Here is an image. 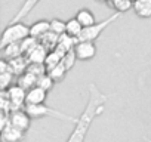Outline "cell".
Instances as JSON below:
<instances>
[{
	"label": "cell",
	"mask_w": 151,
	"mask_h": 142,
	"mask_svg": "<svg viewBox=\"0 0 151 142\" xmlns=\"http://www.w3.org/2000/svg\"><path fill=\"white\" fill-rule=\"evenodd\" d=\"M88 95L89 96H88L86 107H85L83 113L79 115V120L74 123V129L65 142H85L91 126L105 111V104L108 101V95L102 93L98 89V86H95V83H91L88 86Z\"/></svg>",
	"instance_id": "obj_1"
},
{
	"label": "cell",
	"mask_w": 151,
	"mask_h": 142,
	"mask_svg": "<svg viewBox=\"0 0 151 142\" xmlns=\"http://www.w3.org/2000/svg\"><path fill=\"white\" fill-rule=\"evenodd\" d=\"M28 36H30V27L25 22H22V21L9 22L2 33L0 49H3V47H6L8 44H12V43H21Z\"/></svg>",
	"instance_id": "obj_2"
},
{
	"label": "cell",
	"mask_w": 151,
	"mask_h": 142,
	"mask_svg": "<svg viewBox=\"0 0 151 142\" xmlns=\"http://www.w3.org/2000/svg\"><path fill=\"white\" fill-rule=\"evenodd\" d=\"M25 111L30 114L31 118H45V117H50V118H58V120H64L68 123H76L79 120V117H73L70 114H65L59 110H55L52 107H47L46 104H39V105H25Z\"/></svg>",
	"instance_id": "obj_3"
},
{
	"label": "cell",
	"mask_w": 151,
	"mask_h": 142,
	"mask_svg": "<svg viewBox=\"0 0 151 142\" xmlns=\"http://www.w3.org/2000/svg\"><path fill=\"white\" fill-rule=\"evenodd\" d=\"M120 14L122 12H114L107 19H104L101 22H96V24H93L91 27H85L82 34H80V37H79V42H96L99 39V36L102 34V31L120 18Z\"/></svg>",
	"instance_id": "obj_4"
},
{
	"label": "cell",
	"mask_w": 151,
	"mask_h": 142,
	"mask_svg": "<svg viewBox=\"0 0 151 142\" xmlns=\"http://www.w3.org/2000/svg\"><path fill=\"white\" fill-rule=\"evenodd\" d=\"M6 92H8L11 105H12V111L25 108V105H27V102H25V99H27V90L24 87H21L19 85H14Z\"/></svg>",
	"instance_id": "obj_5"
},
{
	"label": "cell",
	"mask_w": 151,
	"mask_h": 142,
	"mask_svg": "<svg viewBox=\"0 0 151 142\" xmlns=\"http://www.w3.org/2000/svg\"><path fill=\"white\" fill-rule=\"evenodd\" d=\"M9 118H11V124L15 126L17 129L22 130V132H27V130L30 129L31 120H33V118L30 117V114L25 111V108L12 111V113L9 114Z\"/></svg>",
	"instance_id": "obj_6"
},
{
	"label": "cell",
	"mask_w": 151,
	"mask_h": 142,
	"mask_svg": "<svg viewBox=\"0 0 151 142\" xmlns=\"http://www.w3.org/2000/svg\"><path fill=\"white\" fill-rule=\"evenodd\" d=\"M76 56L80 61H91L96 55V44L95 42H79L74 47Z\"/></svg>",
	"instance_id": "obj_7"
},
{
	"label": "cell",
	"mask_w": 151,
	"mask_h": 142,
	"mask_svg": "<svg viewBox=\"0 0 151 142\" xmlns=\"http://www.w3.org/2000/svg\"><path fill=\"white\" fill-rule=\"evenodd\" d=\"M24 138H25V132L17 129L11 123L0 130V139H2V142H21Z\"/></svg>",
	"instance_id": "obj_8"
},
{
	"label": "cell",
	"mask_w": 151,
	"mask_h": 142,
	"mask_svg": "<svg viewBox=\"0 0 151 142\" xmlns=\"http://www.w3.org/2000/svg\"><path fill=\"white\" fill-rule=\"evenodd\" d=\"M47 98V92L39 86H34L31 87L30 90H27V105H39V104H45Z\"/></svg>",
	"instance_id": "obj_9"
},
{
	"label": "cell",
	"mask_w": 151,
	"mask_h": 142,
	"mask_svg": "<svg viewBox=\"0 0 151 142\" xmlns=\"http://www.w3.org/2000/svg\"><path fill=\"white\" fill-rule=\"evenodd\" d=\"M9 64V71L14 74V76H22L25 71H27V67H28V59L22 55V56H18V58H14V59H9L8 61Z\"/></svg>",
	"instance_id": "obj_10"
},
{
	"label": "cell",
	"mask_w": 151,
	"mask_h": 142,
	"mask_svg": "<svg viewBox=\"0 0 151 142\" xmlns=\"http://www.w3.org/2000/svg\"><path fill=\"white\" fill-rule=\"evenodd\" d=\"M132 9L136 14V16L148 19L151 18V0H133Z\"/></svg>",
	"instance_id": "obj_11"
},
{
	"label": "cell",
	"mask_w": 151,
	"mask_h": 142,
	"mask_svg": "<svg viewBox=\"0 0 151 142\" xmlns=\"http://www.w3.org/2000/svg\"><path fill=\"white\" fill-rule=\"evenodd\" d=\"M49 31H50V21H46V19L36 21L33 25H30V36L37 40H40Z\"/></svg>",
	"instance_id": "obj_12"
},
{
	"label": "cell",
	"mask_w": 151,
	"mask_h": 142,
	"mask_svg": "<svg viewBox=\"0 0 151 142\" xmlns=\"http://www.w3.org/2000/svg\"><path fill=\"white\" fill-rule=\"evenodd\" d=\"M40 2H42V0H24V3L21 5V8L18 9V12L15 14V16H14L9 22H18V21L24 19Z\"/></svg>",
	"instance_id": "obj_13"
},
{
	"label": "cell",
	"mask_w": 151,
	"mask_h": 142,
	"mask_svg": "<svg viewBox=\"0 0 151 142\" xmlns=\"http://www.w3.org/2000/svg\"><path fill=\"white\" fill-rule=\"evenodd\" d=\"M47 49L39 42V44L28 53V55H25V58L28 59V62H36V64H45V61H46V56H47Z\"/></svg>",
	"instance_id": "obj_14"
},
{
	"label": "cell",
	"mask_w": 151,
	"mask_h": 142,
	"mask_svg": "<svg viewBox=\"0 0 151 142\" xmlns=\"http://www.w3.org/2000/svg\"><path fill=\"white\" fill-rule=\"evenodd\" d=\"M62 56H64V52L61 49H53V50H49L47 56H46V61H45V65H46V70L50 71L52 68H55L56 65H59L62 62Z\"/></svg>",
	"instance_id": "obj_15"
},
{
	"label": "cell",
	"mask_w": 151,
	"mask_h": 142,
	"mask_svg": "<svg viewBox=\"0 0 151 142\" xmlns=\"http://www.w3.org/2000/svg\"><path fill=\"white\" fill-rule=\"evenodd\" d=\"M76 19H77L83 27H91V25L96 24V18H95L93 12H92L91 9H86V8H83V9H80V11L77 12V15H76Z\"/></svg>",
	"instance_id": "obj_16"
},
{
	"label": "cell",
	"mask_w": 151,
	"mask_h": 142,
	"mask_svg": "<svg viewBox=\"0 0 151 142\" xmlns=\"http://www.w3.org/2000/svg\"><path fill=\"white\" fill-rule=\"evenodd\" d=\"M22 47H21V43H12V44H8L6 47L2 49V58L9 61V59H14V58H18V56H22Z\"/></svg>",
	"instance_id": "obj_17"
},
{
	"label": "cell",
	"mask_w": 151,
	"mask_h": 142,
	"mask_svg": "<svg viewBox=\"0 0 151 142\" xmlns=\"http://www.w3.org/2000/svg\"><path fill=\"white\" fill-rule=\"evenodd\" d=\"M37 79H39L37 76H34V74L28 73V71H25L22 76L18 77V83H17V85H19V86L24 87L25 90H30L31 87L37 86Z\"/></svg>",
	"instance_id": "obj_18"
},
{
	"label": "cell",
	"mask_w": 151,
	"mask_h": 142,
	"mask_svg": "<svg viewBox=\"0 0 151 142\" xmlns=\"http://www.w3.org/2000/svg\"><path fill=\"white\" fill-rule=\"evenodd\" d=\"M83 25L76 19V18H71V19H68L67 21V33L65 34H68V36H71V37H76V39H79L80 37V34H82V31H83Z\"/></svg>",
	"instance_id": "obj_19"
},
{
	"label": "cell",
	"mask_w": 151,
	"mask_h": 142,
	"mask_svg": "<svg viewBox=\"0 0 151 142\" xmlns=\"http://www.w3.org/2000/svg\"><path fill=\"white\" fill-rule=\"evenodd\" d=\"M59 37H61V36H58V34L49 31V33L45 34L39 42H40L47 50H53V49H56V46H58V43H59Z\"/></svg>",
	"instance_id": "obj_20"
},
{
	"label": "cell",
	"mask_w": 151,
	"mask_h": 142,
	"mask_svg": "<svg viewBox=\"0 0 151 142\" xmlns=\"http://www.w3.org/2000/svg\"><path fill=\"white\" fill-rule=\"evenodd\" d=\"M50 31L58 34V36H62L67 33V21H62L59 18H53L50 19Z\"/></svg>",
	"instance_id": "obj_21"
},
{
	"label": "cell",
	"mask_w": 151,
	"mask_h": 142,
	"mask_svg": "<svg viewBox=\"0 0 151 142\" xmlns=\"http://www.w3.org/2000/svg\"><path fill=\"white\" fill-rule=\"evenodd\" d=\"M67 68L62 65V64H59V65H56L55 68H52L50 71H47L49 73V76L55 80V83H59V82H62L64 80V77H65V74H67Z\"/></svg>",
	"instance_id": "obj_22"
},
{
	"label": "cell",
	"mask_w": 151,
	"mask_h": 142,
	"mask_svg": "<svg viewBox=\"0 0 151 142\" xmlns=\"http://www.w3.org/2000/svg\"><path fill=\"white\" fill-rule=\"evenodd\" d=\"M37 86L42 87V89H45L46 92H49V90L53 89L55 80L49 76V73H46V74H43V76H40V77L37 79Z\"/></svg>",
	"instance_id": "obj_23"
},
{
	"label": "cell",
	"mask_w": 151,
	"mask_h": 142,
	"mask_svg": "<svg viewBox=\"0 0 151 142\" xmlns=\"http://www.w3.org/2000/svg\"><path fill=\"white\" fill-rule=\"evenodd\" d=\"M76 61H77V56H76V52H74V49H71V50H68V52H65L64 53V56H62V65L70 71L73 67H74V64H76Z\"/></svg>",
	"instance_id": "obj_24"
},
{
	"label": "cell",
	"mask_w": 151,
	"mask_h": 142,
	"mask_svg": "<svg viewBox=\"0 0 151 142\" xmlns=\"http://www.w3.org/2000/svg\"><path fill=\"white\" fill-rule=\"evenodd\" d=\"M14 82V74L11 71H6V73H0V89L2 90H8Z\"/></svg>",
	"instance_id": "obj_25"
},
{
	"label": "cell",
	"mask_w": 151,
	"mask_h": 142,
	"mask_svg": "<svg viewBox=\"0 0 151 142\" xmlns=\"http://www.w3.org/2000/svg\"><path fill=\"white\" fill-rule=\"evenodd\" d=\"M27 71L31 73V74H34V76H37V77H40V76L47 73L45 64H36V62H30L28 67H27Z\"/></svg>",
	"instance_id": "obj_26"
},
{
	"label": "cell",
	"mask_w": 151,
	"mask_h": 142,
	"mask_svg": "<svg viewBox=\"0 0 151 142\" xmlns=\"http://www.w3.org/2000/svg\"><path fill=\"white\" fill-rule=\"evenodd\" d=\"M132 3L130 0H117V12H126L132 8Z\"/></svg>",
	"instance_id": "obj_27"
},
{
	"label": "cell",
	"mask_w": 151,
	"mask_h": 142,
	"mask_svg": "<svg viewBox=\"0 0 151 142\" xmlns=\"http://www.w3.org/2000/svg\"><path fill=\"white\" fill-rule=\"evenodd\" d=\"M145 142H151V141H150V139H148V141H145Z\"/></svg>",
	"instance_id": "obj_28"
}]
</instances>
